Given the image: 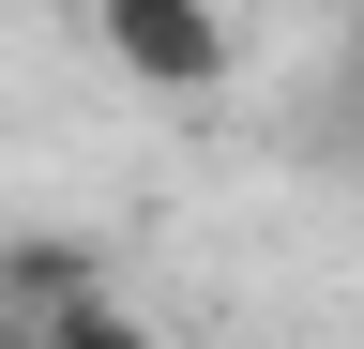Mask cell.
Returning a JSON list of instances; mask_svg holds the SVG:
<instances>
[{"label": "cell", "instance_id": "obj_2", "mask_svg": "<svg viewBox=\"0 0 364 349\" xmlns=\"http://www.w3.org/2000/svg\"><path fill=\"white\" fill-rule=\"evenodd\" d=\"M46 304H91V258L76 243H16L0 258V319H46Z\"/></svg>", "mask_w": 364, "mask_h": 349}, {"label": "cell", "instance_id": "obj_1", "mask_svg": "<svg viewBox=\"0 0 364 349\" xmlns=\"http://www.w3.org/2000/svg\"><path fill=\"white\" fill-rule=\"evenodd\" d=\"M91 31H107V61L136 76V92H167V107L228 92V16L213 0H91Z\"/></svg>", "mask_w": 364, "mask_h": 349}, {"label": "cell", "instance_id": "obj_3", "mask_svg": "<svg viewBox=\"0 0 364 349\" xmlns=\"http://www.w3.org/2000/svg\"><path fill=\"white\" fill-rule=\"evenodd\" d=\"M16 349H152V319H136V304H46V319H16Z\"/></svg>", "mask_w": 364, "mask_h": 349}]
</instances>
